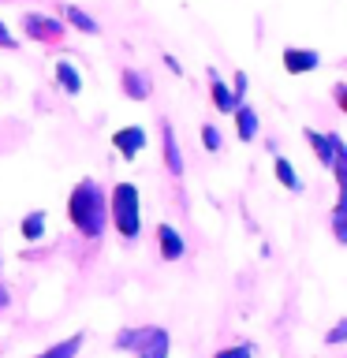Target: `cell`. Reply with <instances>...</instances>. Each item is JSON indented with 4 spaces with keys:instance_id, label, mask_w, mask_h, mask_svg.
Masks as SVG:
<instances>
[{
    "instance_id": "obj_1",
    "label": "cell",
    "mask_w": 347,
    "mask_h": 358,
    "mask_svg": "<svg viewBox=\"0 0 347 358\" xmlns=\"http://www.w3.org/2000/svg\"><path fill=\"white\" fill-rule=\"evenodd\" d=\"M67 220L83 239L97 243L108 228V194L97 179H78L67 194Z\"/></svg>"
},
{
    "instance_id": "obj_2",
    "label": "cell",
    "mask_w": 347,
    "mask_h": 358,
    "mask_svg": "<svg viewBox=\"0 0 347 358\" xmlns=\"http://www.w3.org/2000/svg\"><path fill=\"white\" fill-rule=\"evenodd\" d=\"M108 224L116 228V235L123 243H134L142 235V198L134 183H116L108 194Z\"/></svg>"
},
{
    "instance_id": "obj_3",
    "label": "cell",
    "mask_w": 347,
    "mask_h": 358,
    "mask_svg": "<svg viewBox=\"0 0 347 358\" xmlns=\"http://www.w3.org/2000/svg\"><path fill=\"white\" fill-rule=\"evenodd\" d=\"M19 27L30 41H41V45H64L67 38V27L56 15H49V11H22Z\"/></svg>"
},
{
    "instance_id": "obj_4",
    "label": "cell",
    "mask_w": 347,
    "mask_h": 358,
    "mask_svg": "<svg viewBox=\"0 0 347 358\" xmlns=\"http://www.w3.org/2000/svg\"><path fill=\"white\" fill-rule=\"evenodd\" d=\"M139 358H168L172 351V336L161 324H146V329H134V347H131Z\"/></svg>"
},
{
    "instance_id": "obj_5",
    "label": "cell",
    "mask_w": 347,
    "mask_h": 358,
    "mask_svg": "<svg viewBox=\"0 0 347 358\" xmlns=\"http://www.w3.org/2000/svg\"><path fill=\"white\" fill-rule=\"evenodd\" d=\"M280 60H284L288 75H310V71H318V67H321V52L318 49H295V45H288Z\"/></svg>"
},
{
    "instance_id": "obj_6",
    "label": "cell",
    "mask_w": 347,
    "mask_h": 358,
    "mask_svg": "<svg viewBox=\"0 0 347 358\" xmlns=\"http://www.w3.org/2000/svg\"><path fill=\"white\" fill-rule=\"evenodd\" d=\"M157 254L164 257V262H183V254H187V243H183V235H179L172 224H157Z\"/></svg>"
},
{
    "instance_id": "obj_7",
    "label": "cell",
    "mask_w": 347,
    "mask_h": 358,
    "mask_svg": "<svg viewBox=\"0 0 347 358\" xmlns=\"http://www.w3.org/2000/svg\"><path fill=\"white\" fill-rule=\"evenodd\" d=\"M112 150H120L123 161H134L142 150H146V131L134 123V127H120L116 134H112Z\"/></svg>"
},
{
    "instance_id": "obj_8",
    "label": "cell",
    "mask_w": 347,
    "mask_h": 358,
    "mask_svg": "<svg viewBox=\"0 0 347 358\" xmlns=\"http://www.w3.org/2000/svg\"><path fill=\"white\" fill-rule=\"evenodd\" d=\"M161 153H164V164H168V172H172L176 179L187 172V164H183V153H179V142H176V127L168 120H161Z\"/></svg>"
},
{
    "instance_id": "obj_9",
    "label": "cell",
    "mask_w": 347,
    "mask_h": 358,
    "mask_svg": "<svg viewBox=\"0 0 347 358\" xmlns=\"http://www.w3.org/2000/svg\"><path fill=\"white\" fill-rule=\"evenodd\" d=\"M120 86H123V94H127L131 101H150V94H153L150 71H139V67H123Z\"/></svg>"
},
{
    "instance_id": "obj_10",
    "label": "cell",
    "mask_w": 347,
    "mask_h": 358,
    "mask_svg": "<svg viewBox=\"0 0 347 358\" xmlns=\"http://www.w3.org/2000/svg\"><path fill=\"white\" fill-rule=\"evenodd\" d=\"M206 75H209V101H213V108H217L220 116H232V112L239 108V105H235V97H232L228 83H224V78L217 75V67H209Z\"/></svg>"
},
{
    "instance_id": "obj_11",
    "label": "cell",
    "mask_w": 347,
    "mask_h": 358,
    "mask_svg": "<svg viewBox=\"0 0 347 358\" xmlns=\"http://www.w3.org/2000/svg\"><path fill=\"white\" fill-rule=\"evenodd\" d=\"M64 22V27H75L78 34H101V27H97V19L94 15H86L83 8H75V4H60V15H56Z\"/></svg>"
},
{
    "instance_id": "obj_12",
    "label": "cell",
    "mask_w": 347,
    "mask_h": 358,
    "mask_svg": "<svg viewBox=\"0 0 347 358\" xmlns=\"http://www.w3.org/2000/svg\"><path fill=\"white\" fill-rule=\"evenodd\" d=\"M83 343H86V332H71V336H64L60 343H52V347H45V351H38L34 358H78Z\"/></svg>"
},
{
    "instance_id": "obj_13",
    "label": "cell",
    "mask_w": 347,
    "mask_h": 358,
    "mask_svg": "<svg viewBox=\"0 0 347 358\" xmlns=\"http://www.w3.org/2000/svg\"><path fill=\"white\" fill-rule=\"evenodd\" d=\"M232 116H235V138H239V142H254L257 138V112L250 105H239Z\"/></svg>"
},
{
    "instance_id": "obj_14",
    "label": "cell",
    "mask_w": 347,
    "mask_h": 358,
    "mask_svg": "<svg viewBox=\"0 0 347 358\" xmlns=\"http://www.w3.org/2000/svg\"><path fill=\"white\" fill-rule=\"evenodd\" d=\"M52 75H56V86L64 90V94H83V75L75 71V64H67V60H56L52 67Z\"/></svg>"
},
{
    "instance_id": "obj_15",
    "label": "cell",
    "mask_w": 347,
    "mask_h": 358,
    "mask_svg": "<svg viewBox=\"0 0 347 358\" xmlns=\"http://www.w3.org/2000/svg\"><path fill=\"white\" fill-rule=\"evenodd\" d=\"M45 224H49L45 209H30L27 217H22V224H19V235L27 243H38V239H45Z\"/></svg>"
},
{
    "instance_id": "obj_16",
    "label": "cell",
    "mask_w": 347,
    "mask_h": 358,
    "mask_svg": "<svg viewBox=\"0 0 347 358\" xmlns=\"http://www.w3.org/2000/svg\"><path fill=\"white\" fill-rule=\"evenodd\" d=\"M276 179H280V187L291 190V194H302V179H299L295 164H291L288 157H276Z\"/></svg>"
},
{
    "instance_id": "obj_17",
    "label": "cell",
    "mask_w": 347,
    "mask_h": 358,
    "mask_svg": "<svg viewBox=\"0 0 347 358\" xmlns=\"http://www.w3.org/2000/svg\"><path fill=\"white\" fill-rule=\"evenodd\" d=\"M332 239L336 243H347V201H344V194L336 198V206H332Z\"/></svg>"
},
{
    "instance_id": "obj_18",
    "label": "cell",
    "mask_w": 347,
    "mask_h": 358,
    "mask_svg": "<svg viewBox=\"0 0 347 358\" xmlns=\"http://www.w3.org/2000/svg\"><path fill=\"white\" fill-rule=\"evenodd\" d=\"M201 145H206L209 153H220V145H224V138H220V131L213 127V123H201Z\"/></svg>"
},
{
    "instance_id": "obj_19",
    "label": "cell",
    "mask_w": 347,
    "mask_h": 358,
    "mask_svg": "<svg viewBox=\"0 0 347 358\" xmlns=\"http://www.w3.org/2000/svg\"><path fill=\"white\" fill-rule=\"evenodd\" d=\"M213 358H254V343H232V347H220Z\"/></svg>"
},
{
    "instance_id": "obj_20",
    "label": "cell",
    "mask_w": 347,
    "mask_h": 358,
    "mask_svg": "<svg viewBox=\"0 0 347 358\" xmlns=\"http://www.w3.org/2000/svg\"><path fill=\"white\" fill-rule=\"evenodd\" d=\"M246 94H250V78H246V71H235V78H232V97H235V105H243Z\"/></svg>"
},
{
    "instance_id": "obj_21",
    "label": "cell",
    "mask_w": 347,
    "mask_h": 358,
    "mask_svg": "<svg viewBox=\"0 0 347 358\" xmlns=\"http://www.w3.org/2000/svg\"><path fill=\"white\" fill-rule=\"evenodd\" d=\"M344 340H347V321L340 317V321H336L332 329H329V336H325V343H329V347H340Z\"/></svg>"
},
{
    "instance_id": "obj_22",
    "label": "cell",
    "mask_w": 347,
    "mask_h": 358,
    "mask_svg": "<svg viewBox=\"0 0 347 358\" xmlns=\"http://www.w3.org/2000/svg\"><path fill=\"white\" fill-rule=\"evenodd\" d=\"M112 343H116V351H131V347H134V329H120Z\"/></svg>"
},
{
    "instance_id": "obj_23",
    "label": "cell",
    "mask_w": 347,
    "mask_h": 358,
    "mask_svg": "<svg viewBox=\"0 0 347 358\" xmlns=\"http://www.w3.org/2000/svg\"><path fill=\"white\" fill-rule=\"evenodd\" d=\"M0 49H19V38L4 27V22H0Z\"/></svg>"
},
{
    "instance_id": "obj_24",
    "label": "cell",
    "mask_w": 347,
    "mask_h": 358,
    "mask_svg": "<svg viewBox=\"0 0 347 358\" xmlns=\"http://www.w3.org/2000/svg\"><path fill=\"white\" fill-rule=\"evenodd\" d=\"M344 90H347L344 83H336V86H332V97H336V105H340V108H347V94H344Z\"/></svg>"
},
{
    "instance_id": "obj_25",
    "label": "cell",
    "mask_w": 347,
    "mask_h": 358,
    "mask_svg": "<svg viewBox=\"0 0 347 358\" xmlns=\"http://www.w3.org/2000/svg\"><path fill=\"white\" fill-rule=\"evenodd\" d=\"M8 306H11V291L0 284V310H8Z\"/></svg>"
},
{
    "instance_id": "obj_26",
    "label": "cell",
    "mask_w": 347,
    "mask_h": 358,
    "mask_svg": "<svg viewBox=\"0 0 347 358\" xmlns=\"http://www.w3.org/2000/svg\"><path fill=\"white\" fill-rule=\"evenodd\" d=\"M164 64H168V67H172V71H176V75H183V67H179V60H176V56H164Z\"/></svg>"
}]
</instances>
